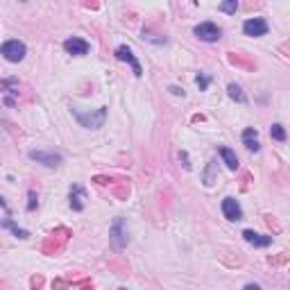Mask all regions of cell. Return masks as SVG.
<instances>
[{"instance_id": "obj_1", "label": "cell", "mask_w": 290, "mask_h": 290, "mask_svg": "<svg viewBox=\"0 0 290 290\" xmlns=\"http://www.w3.org/2000/svg\"><path fill=\"white\" fill-rule=\"evenodd\" d=\"M70 111H72V116L77 118V122H80L82 127H86V129H100V127L104 125V120H107V107H100L95 113H84L77 107H72Z\"/></svg>"}, {"instance_id": "obj_2", "label": "cell", "mask_w": 290, "mask_h": 290, "mask_svg": "<svg viewBox=\"0 0 290 290\" xmlns=\"http://www.w3.org/2000/svg\"><path fill=\"white\" fill-rule=\"evenodd\" d=\"M25 52H27L25 43H21V41H16V39L5 41V43L0 45V54H3L7 61H12V63L23 61V59H25Z\"/></svg>"}, {"instance_id": "obj_3", "label": "cell", "mask_w": 290, "mask_h": 290, "mask_svg": "<svg viewBox=\"0 0 290 290\" xmlns=\"http://www.w3.org/2000/svg\"><path fill=\"white\" fill-rule=\"evenodd\" d=\"M193 32H195L197 39L206 41V43H213V41H218L222 36V30L215 25V23H211V21H204V23H199V25H195Z\"/></svg>"}, {"instance_id": "obj_4", "label": "cell", "mask_w": 290, "mask_h": 290, "mask_svg": "<svg viewBox=\"0 0 290 290\" xmlns=\"http://www.w3.org/2000/svg\"><path fill=\"white\" fill-rule=\"evenodd\" d=\"M30 159H32V161H36V163H43L45 168H57L59 163H61V154L45 152V150H32Z\"/></svg>"}, {"instance_id": "obj_5", "label": "cell", "mask_w": 290, "mask_h": 290, "mask_svg": "<svg viewBox=\"0 0 290 290\" xmlns=\"http://www.w3.org/2000/svg\"><path fill=\"white\" fill-rule=\"evenodd\" d=\"M116 59H120V61H127L131 66V70H134L136 77L143 75V68H140L138 59L134 57V52H131V48H127V45H118L116 48Z\"/></svg>"}, {"instance_id": "obj_6", "label": "cell", "mask_w": 290, "mask_h": 290, "mask_svg": "<svg viewBox=\"0 0 290 290\" xmlns=\"http://www.w3.org/2000/svg\"><path fill=\"white\" fill-rule=\"evenodd\" d=\"M222 213H225V218H227V220H231V222L243 220V208H240L238 199H234V197L222 199Z\"/></svg>"}, {"instance_id": "obj_7", "label": "cell", "mask_w": 290, "mask_h": 290, "mask_svg": "<svg viewBox=\"0 0 290 290\" xmlns=\"http://www.w3.org/2000/svg\"><path fill=\"white\" fill-rule=\"evenodd\" d=\"M111 245L116 249H122L127 245V231H125V220L122 218H116L111 227Z\"/></svg>"}, {"instance_id": "obj_8", "label": "cell", "mask_w": 290, "mask_h": 290, "mask_svg": "<svg viewBox=\"0 0 290 290\" xmlns=\"http://www.w3.org/2000/svg\"><path fill=\"white\" fill-rule=\"evenodd\" d=\"M243 32L247 36H263V34H267L265 18H247V21L243 23Z\"/></svg>"}, {"instance_id": "obj_9", "label": "cell", "mask_w": 290, "mask_h": 290, "mask_svg": "<svg viewBox=\"0 0 290 290\" xmlns=\"http://www.w3.org/2000/svg\"><path fill=\"white\" fill-rule=\"evenodd\" d=\"M63 48H66L68 54H75V57H82V54L89 52V43L80 36H70V39L63 41Z\"/></svg>"}, {"instance_id": "obj_10", "label": "cell", "mask_w": 290, "mask_h": 290, "mask_svg": "<svg viewBox=\"0 0 290 290\" xmlns=\"http://www.w3.org/2000/svg\"><path fill=\"white\" fill-rule=\"evenodd\" d=\"M243 238L247 240L249 245H254V247H267V245H272V236L256 234V231H252V229H245L243 231Z\"/></svg>"}, {"instance_id": "obj_11", "label": "cell", "mask_w": 290, "mask_h": 290, "mask_svg": "<svg viewBox=\"0 0 290 290\" xmlns=\"http://www.w3.org/2000/svg\"><path fill=\"white\" fill-rule=\"evenodd\" d=\"M84 199H86V193L82 186H70V208L72 211H82L84 208Z\"/></svg>"}, {"instance_id": "obj_12", "label": "cell", "mask_w": 290, "mask_h": 290, "mask_svg": "<svg viewBox=\"0 0 290 290\" xmlns=\"http://www.w3.org/2000/svg\"><path fill=\"white\" fill-rule=\"evenodd\" d=\"M243 143H245V148H247L249 152H258L261 143H258V131L254 129V127H247V129L243 131Z\"/></svg>"}, {"instance_id": "obj_13", "label": "cell", "mask_w": 290, "mask_h": 290, "mask_svg": "<svg viewBox=\"0 0 290 290\" xmlns=\"http://www.w3.org/2000/svg\"><path fill=\"white\" fill-rule=\"evenodd\" d=\"M220 157H222V161L227 163L229 170H236V168H238V157H236V152L231 148H220Z\"/></svg>"}, {"instance_id": "obj_14", "label": "cell", "mask_w": 290, "mask_h": 290, "mask_svg": "<svg viewBox=\"0 0 290 290\" xmlns=\"http://www.w3.org/2000/svg\"><path fill=\"white\" fill-rule=\"evenodd\" d=\"M3 227H7V229H12L16 238H27V236H30L25 229H21V227H18V225H14V220H12V218H9V215L5 218L3 222H0V229H3Z\"/></svg>"}, {"instance_id": "obj_15", "label": "cell", "mask_w": 290, "mask_h": 290, "mask_svg": "<svg viewBox=\"0 0 290 290\" xmlns=\"http://www.w3.org/2000/svg\"><path fill=\"white\" fill-rule=\"evenodd\" d=\"M229 98L231 100H236V102H245V93H243V89H240L238 84H229Z\"/></svg>"}, {"instance_id": "obj_16", "label": "cell", "mask_w": 290, "mask_h": 290, "mask_svg": "<svg viewBox=\"0 0 290 290\" xmlns=\"http://www.w3.org/2000/svg\"><path fill=\"white\" fill-rule=\"evenodd\" d=\"M270 136H272L274 140H285V129H283V125H279V122H276V125H272Z\"/></svg>"}, {"instance_id": "obj_17", "label": "cell", "mask_w": 290, "mask_h": 290, "mask_svg": "<svg viewBox=\"0 0 290 290\" xmlns=\"http://www.w3.org/2000/svg\"><path fill=\"white\" fill-rule=\"evenodd\" d=\"M195 82H197L199 91H206V89H208V82H211V77H208L206 72H199V75H197V80H195Z\"/></svg>"}, {"instance_id": "obj_18", "label": "cell", "mask_w": 290, "mask_h": 290, "mask_svg": "<svg viewBox=\"0 0 290 290\" xmlns=\"http://www.w3.org/2000/svg\"><path fill=\"white\" fill-rule=\"evenodd\" d=\"M220 9H222V12H227V14H234L236 9H238V3H236V0H229V3H222V5H220Z\"/></svg>"}, {"instance_id": "obj_19", "label": "cell", "mask_w": 290, "mask_h": 290, "mask_svg": "<svg viewBox=\"0 0 290 290\" xmlns=\"http://www.w3.org/2000/svg\"><path fill=\"white\" fill-rule=\"evenodd\" d=\"M39 206V197H36L34 190H30V202H27V211H34Z\"/></svg>"}, {"instance_id": "obj_20", "label": "cell", "mask_w": 290, "mask_h": 290, "mask_svg": "<svg viewBox=\"0 0 290 290\" xmlns=\"http://www.w3.org/2000/svg\"><path fill=\"white\" fill-rule=\"evenodd\" d=\"M170 91L175 95H181V98H184V89H179V86H170Z\"/></svg>"}, {"instance_id": "obj_21", "label": "cell", "mask_w": 290, "mask_h": 290, "mask_svg": "<svg viewBox=\"0 0 290 290\" xmlns=\"http://www.w3.org/2000/svg\"><path fill=\"white\" fill-rule=\"evenodd\" d=\"M245 290H261V285H256V283H247V285H245Z\"/></svg>"}]
</instances>
